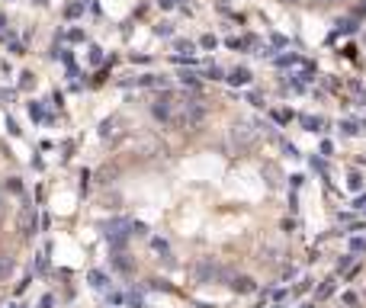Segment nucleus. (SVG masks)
Here are the masks:
<instances>
[{"instance_id":"aec40b11","label":"nucleus","mask_w":366,"mask_h":308,"mask_svg":"<svg viewBox=\"0 0 366 308\" xmlns=\"http://www.w3.org/2000/svg\"><path fill=\"white\" fill-rule=\"evenodd\" d=\"M90 61H93V64L103 61V52H100V48H90Z\"/></svg>"},{"instance_id":"f3484780","label":"nucleus","mask_w":366,"mask_h":308,"mask_svg":"<svg viewBox=\"0 0 366 308\" xmlns=\"http://www.w3.org/2000/svg\"><path fill=\"white\" fill-rule=\"evenodd\" d=\"M350 247L357 250V254H360V250H366V238H353V241H350Z\"/></svg>"},{"instance_id":"0eeeda50","label":"nucleus","mask_w":366,"mask_h":308,"mask_svg":"<svg viewBox=\"0 0 366 308\" xmlns=\"http://www.w3.org/2000/svg\"><path fill=\"white\" fill-rule=\"evenodd\" d=\"M225 80H231L235 87H244V84H251V71H247V68H235Z\"/></svg>"},{"instance_id":"2eb2a0df","label":"nucleus","mask_w":366,"mask_h":308,"mask_svg":"<svg viewBox=\"0 0 366 308\" xmlns=\"http://www.w3.org/2000/svg\"><path fill=\"white\" fill-rule=\"evenodd\" d=\"M64 13H68V16H81V13H84V3H71Z\"/></svg>"},{"instance_id":"f03ea898","label":"nucleus","mask_w":366,"mask_h":308,"mask_svg":"<svg viewBox=\"0 0 366 308\" xmlns=\"http://www.w3.org/2000/svg\"><path fill=\"white\" fill-rule=\"evenodd\" d=\"M151 113L154 119H161V122H167L174 125V113H177V100L174 96H158V100L151 103Z\"/></svg>"},{"instance_id":"ddd939ff","label":"nucleus","mask_w":366,"mask_h":308,"mask_svg":"<svg viewBox=\"0 0 366 308\" xmlns=\"http://www.w3.org/2000/svg\"><path fill=\"white\" fill-rule=\"evenodd\" d=\"M177 52H186V55H193V42H186V38H177Z\"/></svg>"},{"instance_id":"c756f323","label":"nucleus","mask_w":366,"mask_h":308,"mask_svg":"<svg viewBox=\"0 0 366 308\" xmlns=\"http://www.w3.org/2000/svg\"><path fill=\"white\" fill-rule=\"evenodd\" d=\"M174 3H177V0H174Z\"/></svg>"},{"instance_id":"f8f14e48","label":"nucleus","mask_w":366,"mask_h":308,"mask_svg":"<svg viewBox=\"0 0 366 308\" xmlns=\"http://www.w3.org/2000/svg\"><path fill=\"white\" fill-rule=\"evenodd\" d=\"M90 283L97 286V289H103V286H106V276H103L100 270H93V273H90Z\"/></svg>"},{"instance_id":"9b49d317","label":"nucleus","mask_w":366,"mask_h":308,"mask_svg":"<svg viewBox=\"0 0 366 308\" xmlns=\"http://www.w3.org/2000/svg\"><path fill=\"white\" fill-rule=\"evenodd\" d=\"M302 125H305V129H308V132H318V129H321V125H325V122H321V119H312V116H302Z\"/></svg>"},{"instance_id":"39448f33","label":"nucleus","mask_w":366,"mask_h":308,"mask_svg":"<svg viewBox=\"0 0 366 308\" xmlns=\"http://www.w3.org/2000/svg\"><path fill=\"white\" fill-rule=\"evenodd\" d=\"M193 273H196V279H199V283H212L215 276H222V270L215 267L212 260H203V263H196V270H193Z\"/></svg>"},{"instance_id":"a211bd4d","label":"nucleus","mask_w":366,"mask_h":308,"mask_svg":"<svg viewBox=\"0 0 366 308\" xmlns=\"http://www.w3.org/2000/svg\"><path fill=\"white\" fill-rule=\"evenodd\" d=\"M350 257H341V260H337V270H341V273H347V270H350Z\"/></svg>"},{"instance_id":"a878e982","label":"nucleus","mask_w":366,"mask_h":308,"mask_svg":"<svg viewBox=\"0 0 366 308\" xmlns=\"http://www.w3.org/2000/svg\"><path fill=\"white\" fill-rule=\"evenodd\" d=\"M158 3H161L164 10H167V7H174V0H158Z\"/></svg>"},{"instance_id":"bb28decb","label":"nucleus","mask_w":366,"mask_h":308,"mask_svg":"<svg viewBox=\"0 0 366 308\" xmlns=\"http://www.w3.org/2000/svg\"><path fill=\"white\" fill-rule=\"evenodd\" d=\"M283 3H305V0H283Z\"/></svg>"},{"instance_id":"412c9836","label":"nucleus","mask_w":366,"mask_h":308,"mask_svg":"<svg viewBox=\"0 0 366 308\" xmlns=\"http://www.w3.org/2000/svg\"><path fill=\"white\" fill-rule=\"evenodd\" d=\"M219 42H215V36H203V48H215Z\"/></svg>"},{"instance_id":"4be33fe9","label":"nucleus","mask_w":366,"mask_h":308,"mask_svg":"<svg viewBox=\"0 0 366 308\" xmlns=\"http://www.w3.org/2000/svg\"><path fill=\"white\" fill-rule=\"evenodd\" d=\"M29 113H32V119H42V109H39V103H29Z\"/></svg>"},{"instance_id":"6ab92c4d","label":"nucleus","mask_w":366,"mask_h":308,"mask_svg":"<svg viewBox=\"0 0 366 308\" xmlns=\"http://www.w3.org/2000/svg\"><path fill=\"white\" fill-rule=\"evenodd\" d=\"M158 36H174V29H170V23H161V26H158Z\"/></svg>"},{"instance_id":"c85d7f7f","label":"nucleus","mask_w":366,"mask_h":308,"mask_svg":"<svg viewBox=\"0 0 366 308\" xmlns=\"http://www.w3.org/2000/svg\"><path fill=\"white\" fill-rule=\"evenodd\" d=\"M331 3H334V0H331Z\"/></svg>"},{"instance_id":"9d476101","label":"nucleus","mask_w":366,"mask_h":308,"mask_svg":"<svg viewBox=\"0 0 366 308\" xmlns=\"http://www.w3.org/2000/svg\"><path fill=\"white\" fill-rule=\"evenodd\" d=\"M334 283H337L334 276H331V279H325V286H321V289H318V299H328V295L334 292Z\"/></svg>"},{"instance_id":"1a4fd4ad","label":"nucleus","mask_w":366,"mask_h":308,"mask_svg":"<svg viewBox=\"0 0 366 308\" xmlns=\"http://www.w3.org/2000/svg\"><path fill=\"white\" fill-rule=\"evenodd\" d=\"M116 125H119V119H106L100 125V138H116Z\"/></svg>"},{"instance_id":"f257e3e1","label":"nucleus","mask_w":366,"mask_h":308,"mask_svg":"<svg viewBox=\"0 0 366 308\" xmlns=\"http://www.w3.org/2000/svg\"><path fill=\"white\" fill-rule=\"evenodd\" d=\"M203 119H206V106H203L196 96L177 100V113H174V125L177 129H196Z\"/></svg>"},{"instance_id":"cd10ccee","label":"nucleus","mask_w":366,"mask_h":308,"mask_svg":"<svg viewBox=\"0 0 366 308\" xmlns=\"http://www.w3.org/2000/svg\"><path fill=\"white\" fill-rule=\"evenodd\" d=\"M32 3H45V0H32Z\"/></svg>"},{"instance_id":"5701e85b","label":"nucleus","mask_w":366,"mask_h":308,"mask_svg":"<svg viewBox=\"0 0 366 308\" xmlns=\"http://www.w3.org/2000/svg\"><path fill=\"white\" fill-rule=\"evenodd\" d=\"M341 129H344V132H347V135H357V132H360V129H357V125H353V122H344V125H341Z\"/></svg>"},{"instance_id":"7ed1b4c3","label":"nucleus","mask_w":366,"mask_h":308,"mask_svg":"<svg viewBox=\"0 0 366 308\" xmlns=\"http://www.w3.org/2000/svg\"><path fill=\"white\" fill-rule=\"evenodd\" d=\"M254 138H257V132H254L247 122L231 125V145H238V148H251V145H254Z\"/></svg>"},{"instance_id":"20e7f679","label":"nucleus","mask_w":366,"mask_h":308,"mask_svg":"<svg viewBox=\"0 0 366 308\" xmlns=\"http://www.w3.org/2000/svg\"><path fill=\"white\" fill-rule=\"evenodd\" d=\"M36 209H29L26 206L23 212H20V234H23V238H32V234H36Z\"/></svg>"},{"instance_id":"423d86ee","label":"nucleus","mask_w":366,"mask_h":308,"mask_svg":"<svg viewBox=\"0 0 366 308\" xmlns=\"http://www.w3.org/2000/svg\"><path fill=\"white\" fill-rule=\"evenodd\" d=\"M228 286L235 289L238 295H251L254 289H257V283H254L251 276H228Z\"/></svg>"},{"instance_id":"4468645a","label":"nucleus","mask_w":366,"mask_h":308,"mask_svg":"<svg viewBox=\"0 0 366 308\" xmlns=\"http://www.w3.org/2000/svg\"><path fill=\"white\" fill-rule=\"evenodd\" d=\"M180 80L190 84V87H196V74H193V71H180Z\"/></svg>"},{"instance_id":"b1692460","label":"nucleus","mask_w":366,"mask_h":308,"mask_svg":"<svg viewBox=\"0 0 366 308\" xmlns=\"http://www.w3.org/2000/svg\"><path fill=\"white\" fill-rule=\"evenodd\" d=\"M347 183H350V190H360V186H363V180H360V177H357V173H353V177H350V180H347Z\"/></svg>"},{"instance_id":"393cba45","label":"nucleus","mask_w":366,"mask_h":308,"mask_svg":"<svg viewBox=\"0 0 366 308\" xmlns=\"http://www.w3.org/2000/svg\"><path fill=\"white\" fill-rule=\"evenodd\" d=\"M209 77H212V80H222V68H215V64H212V68H209Z\"/></svg>"},{"instance_id":"7c9ffc66","label":"nucleus","mask_w":366,"mask_h":308,"mask_svg":"<svg viewBox=\"0 0 366 308\" xmlns=\"http://www.w3.org/2000/svg\"><path fill=\"white\" fill-rule=\"evenodd\" d=\"M276 308H280V305H276Z\"/></svg>"},{"instance_id":"dca6fc26","label":"nucleus","mask_w":366,"mask_h":308,"mask_svg":"<svg viewBox=\"0 0 366 308\" xmlns=\"http://www.w3.org/2000/svg\"><path fill=\"white\" fill-rule=\"evenodd\" d=\"M116 267H119L122 273H129V270H132V263H129V260H125V257L119 254V257H116Z\"/></svg>"},{"instance_id":"6e6552de","label":"nucleus","mask_w":366,"mask_h":308,"mask_svg":"<svg viewBox=\"0 0 366 308\" xmlns=\"http://www.w3.org/2000/svg\"><path fill=\"white\" fill-rule=\"evenodd\" d=\"M13 270H16V260H13L10 254H0V283H3V279H7Z\"/></svg>"}]
</instances>
